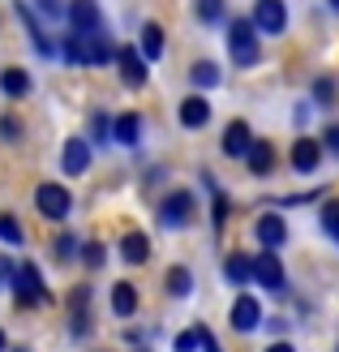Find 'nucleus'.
Masks as SVG:
<instances>
[{"mask_svg":"<svg viewBox=\"0 0 339 352\" xmlns=\"http://www.w3.org/2000/svg\"><path fill=\"white\" fill-rule=\"evenodd\" d=\"M142 56H146V60H159V56H164V26H159V22H146V26H142Z\"/></svg>","mask_w":339,"mask_h":352,"instance_id":"nucleus-23","label":"nucleus"},{"mask_svg":"<svg viewBox=\"0 0 339 352\" xmlns=\"http://www.w3.org/2000/svg\"><path fill=\"white\" fill-rule=\"evenodd\" d=\"M69 26L91 34V30H103V13H99V0H69Z\"/></svg>","mask_w":339,"mask_h":352,"instance_id":"nucleus-6","label":"nucleus"},{"mask_svg":"<svg viewBox=\"0 0 339 352\" xmlns=\"http://www.w3.org/2000/svg\"><path fill=\"white\" fill-rule=\"evenodd\" d=\"M39 9H43L47 17H61V13H69V9H65V0H39Z\"/></svg>","mask_w":339,"mask_h":352,"instance_id":"nucleus-36","label":"nucleus"},{"mask_svg":"<svg viewBox=\"0 0 339 352\" xmlns=\"http://www.w3.org/2000/svg\"><path fill=\"white\" fill-rule=\"evenodd\" d=\"M223 279L228 284H249L254 279V258H245V254H228V262H223Z\"/></svg>","mask_w":339,"mask_h":352,"instance_id":"nucleus-20","label":"nucleus"},{"mask_svg":"<svg viewBox=\"0 0 339 352\" xmlns=\"http://www.w3.org/2000/svg\"><path fill=\"white\" fill-rule=\"evenodd\" d=\"M82 258H86V267H91V271H99V267H103V245L91 241V245L82 250Z\"/></svg>","mask_w":339,"mask_h":352,"instance_id":"nucleus-35","label":"nucleus"},{"mask_svg":"<svg viewBox=\"0 0 339 352\" xmlns=\"http://www.w3.org/2000/svg\"><path fill=\"white\" fill-rule=\"evenodd\" d=\"M13 352H26V348H13Z\"/></svg>","mask_w":339,"mask_h":352,"instance_id":"nucleus-42","label":"nucleus"},{"mask_svg":"<svg viewBox=\"0 0 339 352\" xmlns=\"http://www.w3.org/2000/svg\"><path fill=\"white\" fill-rule=\"evenodd\" d=\"M202 348V327H189L176 336V352H198Z\"/></svg>","mask_w":339,"mask_h":352,"instance_id":"nucleus-31","label":"nucleus"},{"mask_svg":"<svg viewBox=\"0 0 339 352\" xmlns=\"http://www.w3.org/2000/svg\"><path fill=\"white\" fill-rule=\"evenodd\" d=\"M206 120H210V99H202V95L181 99V125L185 129H202Z\"/></svg>","mask_w":339,"mask_h":352,"instance_id":"nucleus-15","label":"nucleus"},{"mask_svg":"<svg viewBox=\"0 0 339 352\" xmlns=\"http://www.w3.org/2000/svg\"><path fill=\"white\" fill-rule=\"evenodd\" d=\"M249 146H254V133H249L245 120H232V125L223 129V155L228 160H245Z\"/></svg>","mask_w":339,"mask_h":352,"instance_id":"nucleus-12","label":"nucleus"},{"mask_svg":"<svg viewBox=\"0 0 339 352\" xmlns=\"http://www.w3.org/2000/svg\"><path fill=\"white\" fill-rule=\"evenodd\" d=\"M78 254H82V241L78 236H56V258L69 262V258H78Z\"/></svg>","mask_w":339,"mask_h":352,"instance_id":"nucleus-33","label":"nucleus"},{"mask_svg":"<svg viewBox=\"0 0 339 352\" xmlns=\"http://www.w3.org/2000/svg\"><path fill=\"white\" fill-rule=\"evenodd\" d=\"M318 164H322V146H318L314 138H296L292 142V168L300 176H309V172H318Z\"/></svg>","mask_w":339,"mask_h":352,"instance_id":"nucleus-13","label":"nucleus"},{"mask_svg":"<svg viewBox=\"0 0 339 352\" xmlns=\"http://www.w3.org/2000/svg\"><path fill=\"white\" fill-rule=\"evenodd\" d=\"M322 228L335 236V245H339V202H327L322 206Z\"/></svg>","mask_w":339,"mask_h":352,"instance_id":"nucleus-32","label":"nucleus"},{"mask_svg":"<svg viewBox=\"0 0 339 352\" xmlns=\"http://www.w3.org/2000/svg\"><path fill=\"white\" fill-rule=\"evenodd\" d=\"M262 327V305L258 296H237L232 301V331H241V336H249V331Z\"/></svg>","mask_w":339,"mask_h":352,"instance_id":"nucleus-8","label":"nucleus"},{"mask_svg":"<svg viewBox=\"0 0 339 352\" xmlns=\"http://www.w3.org/2000/svg\"><path fill=\"white\" fill-rule=\"evenodd\" d=\"M331 9H335V13H339V0H331Z\"/></svg>","mask_w":339,"mask_h":352,"instance_id":"nucleus-41","label":"nucleus"},{"mask_svg":"<svg viewBox=\"0 0 339 352\" xmlns=\"http://www.w3.org/2000/svg\"><path fill=\"white\" fill-rule=\"evenodd\" d=\"M34 206H39L43 219H65L69 210H74V193H69L65 185H56V181H43L39 189H34Z\"/></svg>","mask_w":339,"mask_h":352,"instance_id":"nucleus-2","label":"nucleus"},{"mask_svg":"<svg viewBox=\"0 0 339 352\" xmlns=\"http://www.w3.org/2000/svg\"><path fill=\"white\" fill-rule=\"evenodd\" d=\"M9 348V340H5V331H0V352H5Z\"/></svg>","mask_w":339,"mask_h":352,"instance_id":"nucleus-40","label":"nucleus"},{"mask_svg":"<svg viewBox=\"0 0 339 352\" xmlns=\"http://www.w3.org/2000/svg\"><path fill=\"white\" fill-rule=\"evenodd\" d=\"M0 138H5V142H17V138H22V120H17V116H0Z\"/></svg>","mask_w":339,"mask_h":352,"instance_id":"nucleus-34","label":"nucleus"},{"mask_svg":"<svg viewBox=\"0 0 339 352\" xmlns=\"http://www.w3.org/2000/svg\"><path fill=\"white\" fill-rule=\"evenodd\" d=\"M116 65H120V82L124 86H146V56H142V47H120V56H116Z\"/></svg>","mask_w":339,"mask_h":352,"instance_id":"nucleus-9","label":"nucleus"},{"mask_svg":"<svg viewBox=\"0 0 339 352\" xmlns=\"http://www.w3.org/2000/svg\"><path fill=\"white\" fill-rule=\"evenodd\" d=\"M13 288H17V305H34V301H47V288H43V279H39V267L34 262H22L13 275Z\"/></svg>","mask_w":339,"mask_h":352,"instance_id":"nucleus-3","label":"nucleus"},{"mask_svg":"<svg viewBox=\"0 0 339 352\" xmlns=\"http://www.w3.org/2000/svg\"><path fill=\"white\" fill-rule=\"evenodd\" d=\"M164 279H168V292H172V296H189V292H193V275H189V267H172Z\"/></svg>","mask_w":339,"mask_h":352,"instance_id":"nucleus-25","label":"nucleus"},{"mask_svg":"<svg viewBox=\"0 0 339 352\" xmlns=\"http://www.w3.org/2000/svg\"><path fill=\"white\" fill-rule=\"evenodd\" d=\"M266 352H296V348H292L288 340H275V344H271V348H266Z\"/></svg>","mask_w":339,"mask_h":352,"instance_id":"nucleus-38","label":"nucleus"},{"mask_svg":"<svg viewBox=\"0 0 339 352\" xmlns=\"http://www.w3.org/2000/svg\"><path fill=\"white\" fill-rule=\"evenodd\" d=\"M120 258L129 262V267L146 262V258H151V236H146V232H124V241H120Z\"/></svg>","mask_w":339,"mask_h":352,"instance_id":"nucleus-17","label":"nucleus"},{"mask_svg":"<svg viewBox=\"0 0 339 352\" xmlns=\"http://www.w3.org/2000/svg\"><path fill=\"white\" fill-rule=\"evenodd\" d=\"M228 52H232V65H258L262 47H258V22L254 17H232L228 22Z\"/></svg>","mask_w":339,"mask_h":352,"instance_id":"nucleus-1","label":"nucleus"},{"mask_svg":"<svg viewBox=\"0 0 339 352\" xmlns=\"http://www.w3.org/2000/svg\"><path fill=\"white\" fill-rule=\"evenodd\" d=\"M61 168H65V176H82L91 168V142L86 138H69L65 151H61Z\"/></svg>","mask_w":339,"mask_h":352,"instance_id":"nucleus-10","label":"nucleus"},{"mask_svg":"<svg viewBox=\"0 0 339 352\" xmlns=\"http://www.w3.org/2000/svg\"><path fill=\"white\" fill-rule=\"evenodd\" d=\"M159 219H164V228H185L193 219V193L176 189L164 198V206H159Z\"/></svg>","mask_w":339,"mask_h":352,"instance_id":"nucleus-5","label":"nucleus"},{"mask_svg":"<svg viewBox=\"0 0 339 352\" xmlns=\"http://www.w3.org/2000/svg\"><path fill=\"white\" fill-rule=\"evenodd\" d=\"M108 133H116V125H108V116H103V112H95V116H91V142L108 146Z\"/></svg>","mask_w":339,"mask_h":352,"instance_id":"nucleus-29","label":"nucleus"},{"mask_svg":"<svg viewBox=\"0 0 339 352\" xmlns=\"http://www.w3.org/2000/svg\"><path fill=\"white\" fill-rule=\"evenodd\" d=\"M13 5H17V17H22V22H26V30H30V47L39 52V56H56V43H52V34H47L39 22H34L30 5H22V0H13Z\"/></svg>","mask_w":339,"mask_h":352,"instance_id":"nucleus-11","label":"nucleus"},{"mask_svg":"<svg viewBox=\"0 0 339 352\" xmlns=\"http://www.w3.org/2000/svg\"><path fill=\"white\" fill-rule=\"evenodd\" d=\"M112 125H116V133H112V138H116L120 146H138V133H142V116H138V112H124V116H116Z\"/></svg>","mask_w":339,"mask_h":352,"instance_id":"nucleus-22","label":"nucleus"},{"mask_svg":"<svg viewBox=\"0 0 339 352\" xmlns=\"http://www.w3.org/2000/svg\"><path fill=\"white\" fill-rule=\"evenodd\" d=\"M0 241L5 245H22V223L13 215H0Z\"/></svg>","mask_w":339,"mask_h":352,"instance_id":"nucleus-30","label":"nucleus"},{"mask_svg":"<svg viewBox=\"0 0 339 352\" xmlns=\"http://www.w3.org/2000/svg\"><path fill=\"white\" fill-rule=\"evenodd\" d=\"M223 0H198V22H206V26H215V22H223Z\"/></svg>","mask_w":339,"mask_h":352,"instance_id":"nucleus-27","label":"nucleus"},{"mask_svg":"<svg viewBox=\"0 0 339 352\" xmlns=\"http://www.w3.org/2000/svg\"><path fill=\"white\" fill-rule=\"evenodd\" d=\"M327 142H331V151H339V125H335V129L327 133Z\"/></svg>","mask_w":339,"mask_h":352,"instance_id":"nucleus-39","label":"nucleus"},{"mask_svg":"<svg viewBox=\"0 0 339 352\" xmlns=\"http://www.w3.org/2000/svg\"><path fill=\"white\" fill-rule=\"evenodd\" d=\"M86 301H91V288H78V292H69V314H74V336H86V331H91V314H86Z\"/></svg>","mask_w":339,"mask_h":352,"instance_id":"nucleus-16","label":"nucleus"},{"mask_svg":"<svg viewBox=\"0 0 339 352\" xmlns=\"http://www.w3.org/2000/svg\"><path fill=\"white\" fill-rule=\"evenodd\" d=\"M0 91H5L9 99H26L30 95V74H26V69H5V74H0Z\"/></svg>","mask_w":339,"mask_h":352,"instance_id":"nucleus-21","label":"nucleus"},{"mask_svg":"<svg viewBox=\"0 0 339 352\" xmlns=\"http://www.w3.org/2000/svg\"><path fill=\"white\" fill-rule=\"evenodd\" d=\"M254 232H258V245H262V250H275V254H279V245L288 241V223H283L279 215H262Z\"/></svg>","mask_w":339,"mask_h":352,"instance_id":"nucleus-14","label":"nucleus"},{"mask_svg":"<svg viewBox=\"0 0 339 352\" xmlns=\"http://www.w3.org/2000/svg\"><path fill=\"white\" fill-rule=\"evenodd\" d=\"M254 22H258L262 34H283L288 30V5H283V0H258Z\"/></svg>","mask_w":339,"mask_h":352,"instance_id":"nucleus-4","label":"nucleus"},{"mask_svg":"<svg viewBox=\"0 0 339 352\" xmlns=\"http://www.w3.org/2000/svg\"><path fill=\"white\" fill-rule=\"evenodd\" d=\"M219 78H223V74H219V65H215V60H198V65L189 69V82L198 86V91H215Z\"/></svg>","mask_w":339,"mask_h":352,"instance_id":"nucleus-24","label":"nucleus"},{"mask_svg":"<svg viewBox=\"0 0 339 352\" xmlns=\"http://www.w3.org/2000/svg\"><path fill=\"white\" fill-rule=\"evenodd\" d=\"M61 52H65V60H74V65H86V43H82V34H78V30H69V34H65Z\"/></svg>","mask_w":339,"mask_h":352,"instance_id":"nucleus-26","label":"nucleus"},{"mask_svg":"<svg viewBox=\"0 0 339 352\" xmlns=\"http://www.w3.org/2000/svg\"><path fill=\"white\" fill-rule=\"evenodd\" d=\"M245 164H249V172H254V176H266V172L275 168V146H271V142H258V138H254V146H249Z\"/></svg>","mask_w":339,"mask_h":352,"instance_id":"nucleus-18","label":"nucleus"},{"mask_svg":"<svg viewBox=\"0 0 339 352\" xmlns=\"http://www.w3.org/2000/svg\"><path fill=\"white\" fill-rule=\"evenodd\" d=\"M13 275H17V267H13L5 254H0V284H13Z\"/></svg>","mask_w":339,"mask_h":352,"instance_id":"nucleus-37","label":"nucleus"},{"mask_svg":"<svg viewBox=\"0 0 339 352\" xmlns=\"http://www.w3.org/2000/svg\"><path fill=\"white\" fill-rule=\"evenodd\" d=\"M335 95H339L335 78H318V82H314V103H322V108H331V103H335Z\"/></svg>","mask_w":339,"mask_h":352,"instance_id":"nucleus-28","label":"nucleus"},{"mask_svg":"<svg viewBox=\"0 0 339 352\" xmlns=\"http://www.w3.org/2000/svg\"><path fill=\"white\" fill-rule=\"evenodd\" d=\"M254 279L262 288H271V292H283V262H279L275 250H262L254 258Z\"/></svg>","mask_w":339,"mask_h":352,"instance_id":"nucleus-7","label":"nucleus"},{"mask_svg":"<svg viewBox=\"0 0 339 352\" xmlns=\"http://www.w3.org/2000/svg\"><path fill=\"white\" fill-rule=\"evenodd\" d=\"M112 314H120V318H133L138 314V288L129 284V279H120V284L112 288Z\"/></svg>","mask_w":339,"mask_h":352,"instance_id":"nucleus-19","label":"nucleus"}]
</instances>
